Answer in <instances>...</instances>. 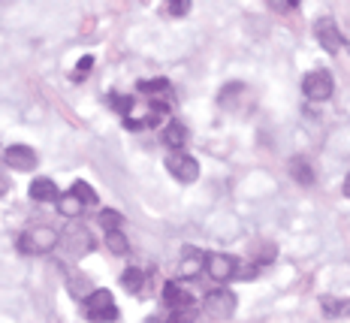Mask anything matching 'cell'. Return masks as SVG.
Listing matches in <instances>:
<instances>
[{"label":"cell","instance_id":"1","mask_svg":"<svg viewBox=\"0 0 350 323\" xmlns=\"http://www.w3.org/2000/svg\"><path fill=\"white\" fill-rule=\"evenodd\" d=\"M57 242H61V233H57L55 227H49V224H36V227H27V230L21 233L18 248H21V254H33V257H40V254L55 251Z\"/></svg>","mask_w":350,"mask_h":323},{"label":"cell","instance_id":"2","mask_svg":"<svg viewBox=\"0 0 350 323\" xmlns=\"http://www.w3.org/2000/svg\"><path fill=\"white\" fill-rule=\"evenodd\" d=\"M85 314H88V320H94V323H112L118 318V305H115L109 290H91L85 296Z\"/></svg>","mask_w":350,"mask_h":323},{"label":"cell","instance_id":"3","mask_svg":"<svg viewBox=\"0 0 350 323\" xmlns=\"http://www.w3.org/2000/svg\"><path fill=\"white\" fill-rule=\"evenodd\" d=\"M236 305H239L236 293L224 290V287L206 293V299H202V311H206L211 320H230L232 314H236Z\"/></svg>","mask_w":350,"mask_h":323},{"label":"cell","instance_id":"4","mask_svg":"<svg viewBox=\"0 0 350 323\" xmlns=\"http://www.w3.org/2000/svg\"><path fill=\"white\" fill-rule=\"evenodd\" d=\"M166 170H170V175L175 181H181V185H193V181L200 179V160L185 151H170Z\"/></svg>","mask_w":350,"mask_h":323},{"label":"cell","instance_id":"5","mask_svg":"<svg viewBox=\"0 0 350 323\" xmlns=\"http://www.w3.org/2000/svg\"><path fill=\"white\" fill-rule=\"evenodd\" d=\"M314 36H317L320 49H323V51H329V55H338V51L347 46L345 34H341L338 21H335L332 16H323V18H317V25H314Z\"/></svg>","mask_w":350,"mask_h":323},{"label":"cell","instance_id":"6","mask_svg":"<svg viewBox=\"0 0 350 323\" xmlns=\"http://www.w3.org/2000/svg\"><path fill=\"white\" fill-rule=\"evenodd\" d=\"M302 91H305V97L314 100V103L329 100V97H332V91H335L332 73H329V70H311V73H305V79H302Z\"/></svg>","mask_w":350,"mask_h":323},{"label":"cell","instance_id":"7","mask_svg":"<svg viewBox=\"0 0 350 323\" xmlns=\"http://www.w3.org/2000/svg\"><path fill=\"white\" fill-rule=\"evenodd\" d=\"M236 269H239V260L232 254H206V272L211 281L224 284L230 278H236Z\"/></svg>","mask_w":350,"mask_h":323},{"label":"cell","instance_id":"8","mask_svg":"<svg viewBox=\"0 0 350 323\" xmlns=\"http://www.w3.org/2000/svg\"><path fill=\"white\" fill-rule=\"evenodd\" d=\"M61 245L67 248L70 254L85 257V254H91V251H94V236H91V230H88V227L72 224L67 233H61Z\"/></svg>","mask_w":350,"mask_h":323},{"label":"cell","instance_id":"9","mask_svg":"<svg viewBox=\"0 0 350 323\" xmlns=\"http://www.w3.org/2000/svg\"><path fill=\"white\" fill-rule=\"evenodd\" d=\"M36 160L40 157H36V151L31 145H10V148L3 151V164L16 172H31L36 166Z\"/></svg>","mask_w":350,"mask_h":323},{"label":"cell","instance_id":"10","mask_svg":"<svg viewBox=\"0 0 350 323\" xmlns=\"http://www.w3.org/2000/svg\"><path fill=\"white\" fill-rule=\"evenodd\" d=\"M206 269V254L193 245H185L181 248V263H178V275L181 278H193Z\"/></svg>","mask_w":350,"mask_h":323},{"label":"cell","instance_id":"11","mask_svg":"<svg viewBox=\"0 0 350 323\" xmlns=\"http://www.w3.org/2000/svg\"><path fill=\"white\" fill-rule=\"evenodd\" d=\"M163 302L172 308V311H178V308H196V299L181 287L178 281H166L163 284Z\"/></svg>","mask_w":350,"mask_h":323},{"label":"cell","instance_id":"12","mask_svg":"<svg viewBox=\"0 0 350 323\" xmlns=\"http://www.w3.org/2000/svg\"><path fill=\"white\" fill-rule=\"evenodd\" d=\"M27 196H31L33 203H57V185L52 179H33L31 188H27Z\"/></svg>","mask_w":350,"mask_h":323},{"label":"cell","instance_id":"13","mask_svg":"<svg viewBox=\"0 0 350 323\" xmlns=\"http://www.w3.org/2000/svg\"><path fill=\"white\" fill-rule=\"evenodd\" d=\"M163 145L170 151H181L187 145V127L181 121H170L163 127Z\"/></svg>","mask_w":350,"mask_h":323},{"label":"cell","instance_id":"14","mask_svg":"<svg viewBox=\"0 0 350 323\" xmlns=\"http://www.w3.org/2000/svg\"><path fill=\"white\" fill-rule=\"evenodd\" d=\"M290 175H293L296 185H302V188L314 185V170H311V164L305 157H290Z\"/></svg>","mask_w":350,"mask_h":323},{"label":"cell","instance_id":"15","mask_svg":"<svg viewBox=\"0 0 350 323\" xmlns=\"http://www.w3.org/2000/svg\"><path fill=\"white\" fill-rule=\"evenodd\" d=\"M245 91H247V88L242 82H230V85L221 88V94H217V103H221L224 109H236V103L245 97Z\"/></svg>","mask_w":350,"mask_h":323},{"label":"cell","instance_id":"16","mask_svg":"<svg viewBox=\"0 0 350 323\" xmlns=\"http://www.w3.org/2000/svg\"><path fill=\"white\" fill-rule=\"evenodd\" d=\"M103 242H106V248H109V251H112V254H118V257H124V254L130 251V242H127V236H124L121 230H112V233H106V236H103Z\"/></svg>","mask_w":350,"mask_h":323},{"label":"cell","instance_id":"17","mask_svg":"<svg viewBox=\"0 0 350 323\" xmlns=\"http://www.w3.org/2000/svg\"><path fill=\"white\" fill-rule=\"evenodd\" d=\"M320 308H323L329 318H341V314L350 311V299H335V296H323L320 299Z\"/></svg>","mask_w":350,"mask_h":323},{"label":"cell","instance_id":"18","mask_svg":"<svg viewBox=\"0 0 350 323\" xmlns=\"http://www.w3.org/2000/svg\"><path fill=\"white\" fill-rule=\"evenodd\" d=\"M82 209L85 205L76 200L72 194H64V196H57V211H61L64 218H76V215H82Z\"/></svg>","mask_w":350,"mask_h":323},{"label":"cell","instance_id":"19","mask_svg":"<svg viewBox=\"0 0 350 323\" xmlns=\"http://www.w3.org/2000/svg\"><path fill=\"white\" fill-rule=\"evenodd\" d=\"M121 284H124V290H127V293H139L142 284H145V272H142V269H133V266H130L127 272L121 275Z\"/></svg>","mask_w":350,"mask_h":323},{"label":"cell","instance_id":"20","mask_svg":"<svg viewBox=\"0 0 350 323\" xmlns=\"http://www.w3.org/2000/svg\"><path fill=\"white\" fill-rule=\"evenodd\" d=\"M70 194L76 196V200L82 203V205H97V190H94L91 185H88V181H76Z\"/></svg>","mask_w":350,"mask_h":323},{"label":"cell","instance_id":"21","mask_svg":"<svg viewBox=\"0 0 350 323\" xmlns=\"http://www.w3.org/2000/svg\"><path fill=\"white\" fill-rule=\"evenodd\" d=\"M136 91L148 94V97H157V94L170 91V82H166V79H145V82L136 85Z\"/></svg>","mask_w":350,"mask_h":323},{"label":"cell","instance_id":"22","mask_svg":"<svg viewBox=\"0 0 350 323\" xmlns=\"http://www.w3.org/2000/svg\"><path fill=\"white\" fill-rule=\"evenodd\" d=\"M166 115H170V106H166V103H151V109L145 112V127H157Z\"/></svg>","mask_w":350,"mask_h":323},{"label":"cell","instance_id":"23","mask_svg":"<svg viewBox=\"0 0 350 323\" xmlns=\"http://www.w3.org/2000/svg\"><path fill=\"white\" fill-rule=\"evenodd\" d=\"M100 224H103V230H106V233L121 230L124 215H121V211H115V209H103V211H100Z\"/></svg>","mask_w":350,"mask_h":323},{"label":"cell","instance_id":"24","mask_svg":"<svg viewBox=\"0 0 350 323\" xmlns=\"http://www.w3.org/2000/svg\"><path fill=\"white\" fill-rule=\"evenodd\" d=\"M196 318H200V308H178L166 318V323H193Z\"/></svg>","mask_w":350,"mask_h":323},{"label":"cell","instance_id":"25","mask_svg":"<svg viewBox=\"0 0 350 323\" xmlns=\"http://www.w3.org/2000/svg\"><path fill=\"white\" fill-rule=\"evenodd\" d=\"M166 10H170V16H172V18H185L187 12L193 10V3H191V0H172V3L166 6Z\"/></svg>","mask_w":350,"mask_h":323},{"label":"cell","instance_id":"26","mask_svg":"<svg viewBox=\"0 0 350 323\" xmlns=\"http://www.w3.org/2000/svg\"><path fill=\"white\" fill-rule=\"evenodd\" d=\"M91 67H94V57H91V55H85L82 61L76 64V73H72V82H82L88 73H91Z\"/></svg>","mask_w":350,"mask_h":323},{"label":"cell","instance_id":"27","mask_svg":"<svg viewBox=\"0 0 350 323\" xmlns=\"http://www.w3.org/2000/svg\"><path fill=\"white\" fill-rule=\"evenodd\" d=\"M257 272H260L257 263H242V260H239V269H236L239 278H245V281H247V278H257Z\"/></svg>","mask_w":350,"mask_h":323},{"label":"cell","instance_id":"28","mask_svg":"<svg viewBox=\"0 0 350 323\" xmlns=\"http://www.w3.org/2000/svg\"><path fill=\"white\" fill-rule=\"evenodd\" d=\"M109 103H112V106L118 109L121 115H127L130 109H133V100H130V97H118V94H112V97H109Z\"/></svg>","mask_w":350,"mask_h":323},{"label":"cell","instance_id":"29","mask_svg":"<svg viewBox=\"0 0 350 323\" xmlns=\"http://www.w3.org/2000/svg\"><path fill=\"white\" fill-rule=\"evenodd\" d=\"M10 188H12V181H10V172H6V166L0 164V196H6V194H10Z\"/></svg>","mask_w":350,"mask_h":323},{"label":"cell","instance_id":"30","mask_svg":"<svg viewBox=\"0 0 350 323\" xmlns=\"http://www.w3.org/2000/svg\"><path fill=\"white\" fill-rule=\"evenodd\" d=\"M341 194H345V196H350V172L345 175V181H341Z\"/></svg>","mask_w":350,"mask_h":323}]
</instances>
